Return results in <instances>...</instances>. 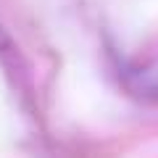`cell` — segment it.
Segmentation results:
<instances>
[{
    "label": "cell",
    "instance_id": "6da1fadb",
    "mask_svg": "<svg viewBox=\"0 0 158 158\" xmlns=\"http://www.w3.org/2000/svg\"><path fill=\"white\" fill-rule=\"evenodd\" d=\"M0 53H13V40L6 32V27H0Z\"/></svg>",
    "mask_w": 158,
    "mask_h": 158
}]
</instances>
